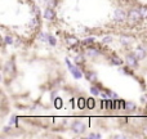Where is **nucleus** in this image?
<instances>
[{
    "label": "nucleus",
    "instance_id": "1",
    "mask_svg": "<svg viewBox=\"0 0 147 139\" xmlns=\"http://www.w3.org/2000/svg\"><path fill=\"white\" fill-rule=\"evenodd\" d=\"M66 64H67V67H69V70L71 71L72 76H74L75 79H81V77H83V72H81V71L79 70L76 66H72L71 62H70L69 59H66Z\"/></svg>",
    "mask_w": 147,
    "mask_h": 139
},
{
    "label": "nucleus",
    "instance_id": "2",
    "mask_svg": "<svg viewBox=\"0 0 147 139\" xmlns=\"http://www.w3.org/2000/svg\"><path fill=\"white\" fill-rule=\"evenodd\" d=\"M84 130H85V124L83 121H75L72 124V132L75 134H81L84 133Z\"/></svg>",
    "mask_w": 147,
    "mask_h": 139
},
{
    "label": "nucleus",
    "instance_id": "3",
    "mask_svg": "<svg viewBox=\"0 0 147 139\" xmlns=\"http://www.w3.org/2000/svg\"><path fill=\"white\" fill-rule=\"evenodd\" d=\"M137 56L136 54H128L127 56V63L129 64L130 67H137L138 62H137Z\"/></svg>",
    "mask_w": 147,
    "mask_h": 139
},
{
    "label": "nucleus",
    "instance_id": "4",
    "mask_svg": "<svg viewBox=\"0 0 147 139\" xmlns=\"http://www.w3.org/2000/svg\"><path fill=\"white\" fill-rule=\"evenodd\" d=\"M114 17L116 21H124L125 18H127V13H125L123 9H116L114 13Z\"/></svg>",
    "mask_w": 147,
    "mask_h": 139
},
{
    "label": "nucleus",
    "instance_id": "5",
    "mask_svg": "<svg viewBox=\"0 0 147 139\" xmlns=\"http://www.w3.org/2000/svg\"><path fill=\"white\" fill-rule=\"evenodd\" d=\"M141 12H137V10H134V9H132L129 12V19L130 21H138V19H141Z\"/></svg>",
    "mask_w": 147,
    "mask_h": 139
},
{
    "label": "nucleus",
    "instance_id": "6",
    "mask_svg": "<svg viewBox=\"0 0 147 139\" xmlns=\"http://www.w3.org/2000/svg\"><path fill=\"white\" fill-rule=\"evenodd\" d=\"M44 17H45V19H53L54 18V10L52 9V8H47L45 12H44Z\"/></svg>",
    "mask_w": 147,
    "mask_h": 139
},
{
    "label": "nucleus",
    "instance_id": "7",
    "mask_svg": "<svg viewBox=\"0 0 147 139\" xmlns=\"http://www.w3.org/2000/svg\"><path fill=\"white\" fill-rule=\"evenodd\" d=\"M134 53H136V56H137L138 59H143L145 58V56H146V52H145V49H143L142 46H138L137 50H136Z\"/></svg>",
    "mask_w": 147,
    "mask_h": 139
},
{
    "label": "nucleus",
    "instance_id": "8",
    "mask_svg": "<svg viewBox=\"0 0 147 139\" xmlns=\"http://www.w3.org/2000/svg\"><path fill=\"white\" fill-rule=\"evenodd\" d=\"M85 76L89 81H92V83H93V81H97V73L93 72V71H88Z\"/></svg>",
    "mask_w": 147,
    "mask_h": 139
},
{
    "label": "nucleus",
    "instance_id": "9",
    "mask_svg": "<svg viewBox=\"0 0 147 139\" xmlns=\"http://www.w3.org/2000/svg\"><path fill=\"white\" fill-rule=\"evenodd\" d=\"M132 41L133 38H130V36H121V44H124V45H129Z\"/></svg>",
    "mask_w": 147,
    "mask_h": 139
},
{
    "label": "nucleus",
    "instance_id": "10",
    "mask_svg": "<svg viewBox=\"0 0 147 139\" xmlns=\"http://www.w3.org/2000/svg\"><path fill=\"white\" fill-rule=\"evenodd\" d=\"M67 43H69L70 45L75 46V45H78L79 44V41H78V39L74 38V36H69V38H67Z\"/></svg>",
    "mask_w": 147,
    "mask_h": 139
},
{
    "label": "nucleus",
    "instance_id": "11",
    "mask_svg": "<svg viewBox=\"0 0 147 139\" xmlns=\"http://www.w3.org/2000/svg\"><path fill=\"white\" fill-rule=\"evenodd\" d=\"M5 71H7V72H14V64H13L12 61L5 64Z\"/></svg>",
    "mask_w": 147,
    "mask_h": 139
},
{
    "label": "nucleus",
    "instance_id": "12",
    "mask_svg": "<svg viewBox=\"0 0 147 139\" xmlns=\"http://www.w3.org/2000/svg\"><path fill=\"white\" fill-rule=\"evenodd\" d=\"M86 107H88L89 109H93L94 107H96V101H94L93 98L88 99V101H86Z\"/></svg>",
    "mask_w": 147,
    "mask_h": 139
},
{
    "label": "nucleus",
    "instance_id": "13",
    "mask_svg": "<svg viewBox=\"0 0 147 139\" xmlns=\"http://www.w3.org/2000/svg\"><path fill=\"white\" fill-rule=\"evenodd\" d=\"M125 109L133 111V109H136V104L133 103V102H127V103H125Z\"/></svg>",
    "mask_w": 147,
    "mask_h": 139
},
{
    "label": "nucleus",
    "instance_id": "14",
    "mask_svg": "<svg viewBox=\"0 0 147 139\" xmlns=\"http://www.w3.org/2000/svg\"><path fill=\"white\" fill-rule=\"evenodd\" d=\"M98 54H99V52H97L96 49H90V48L88 49V56L89 57H97Z\"/></svg>",
    "mask_w": 147,
    "mask_h": 139
},
{
    "label": "nucleus",
    "instance_id": "15",
    "mask_svg": "<svg viewBox=\"0 0 147 139\" xmlns=\"http://www.w3.org/2000/svg\"><path fill=\"white\" fill-rule=\"evenodd\" d=\"M90 44H94V38H88L83 40V45H90Z\"/></svg>",
    "mask_w": 147,
    "mask_h": 139
},
{
    "label": "nucleus",
    "instance_id": "16",
    "mask_svg": "<svg viewBox=\"0 0 147 139\" xmlns=\"http://www.w3.org/2000/svg\"><path fill=\"white\" fill-rule=\"evenodd\" d=\"M54 106H56V108H61V107H62V99L61 98H56V99H54Z\"/></svg>",
    "mask_w": 147,
    "mask_h": 139
},
{
    "label": "nucleus",
    "instance_id": "17",
    "mask_svg": "<svg viewBox=\"0 0 147 139\" xmlns=\"http://www.w3.org/2000/svg\"><path fill=\"white\" fill-rule=\"evenodd\" d=\"M90 93L93 94V95H99V94H101V93H99V89L97 88V86H92V88H90Z\"/></svg>",
    "mask_w": 147,
    "mask_h": 139
},
{
    "label": "nucleus",
    "instance_id": "18",
    "mask_svg": "<svg viewBox=\"0 0 147 139\" xmlns=\"http://www.w3.org/2000/svg\"><path fill=\"white\" fill-rule=\"evenodd\" d=\"M48 43L51 44L52 46H54V45H56V43H57V41H56V38H53L52 35H49V36H48Z\"/></svg>",
    "mask_w": 147,
    "mask_h": 139
},
{
    "label": "nucleus",
    "instance_id": "19",
    "mask_svg": "<svg viewBox=\"0 0 147 139\" xmlns=\"http://www.w3.org/2000/svg\"><path fill=\"white\" fill-rule=\"evenodd\" d=\"M112 41V36H105L103 39H102V44H109Z\"/></svg>",
    "mask_w": 147,
    "mask_h": 139
},
{
    "label": "nucleus",
    "instance_id": "20",
    "mask_svg": "<svg viewBox=\"0 0 147 139\" xmlns=\"http://www.w3.org/2000/svg\"><path fill=\"white\" fill-rule=\"evenodd\" d=\"M112 63L114 64H117V66H120V64L123 63V61L120 58H117V57H112Z\"/></svg>",
    "mask_w": 147,
    "mask_h": 139
},
{
    "label": "nucleus",
    "instance_id": "21",
    "mask_svg": "<svg viewBox=\"0 0 147 139\" xmlns=\"http://www.w3.org/2000/svg\"><path fill=\"white\" fill-rule=\"evenodd\" d=\"M78 106H79V108H81V109H83V108H84V107H85V106H86L85 101H84V99H83V98H80V99H79V103H78Z\"/></svg>",
    "mask_w": 147,
    "mask_h": 139
},
{
    "label": "nucleus",
    "instance_id": "22",
    "mask_svg": "<svg viewBox=\"0 0 147 139\" xmlns=\"http://www.w3.org/2000/svg\"><path fill=\"white\" fill-rule=\"evenodd\" d=\"M48 34H44V32H41L40 34V35H39V39H40V40L41 41H47V40H48Z\"/></svg>",
    "mask_w": 147,
    "mask_h": 139
},
{
    "label": "nucleus",
    "instance_id": "23",
    "mask_svg": "<svg viewBox=\"0 0 147 139\" xmlns=\"http://www.w3.org/2000/svg\"><path fill=\"white\" fill-rule=\"evenodd\" d=\"M75 61H76V63H78V64L84 63V57L80 54V56H78V57H76V58H75Z\"/></svg>",
    "mask_w": 147,
    "mask_h": 139
},
{
    "label": "nucleus",
    "instance_id": "24",
    "mask_svg": "<svg viewBox=\"0 0 147 139\" xmlns=\"http://www.w3.org/2000/svg\"><path fill=\"white\" fill-rule=\"evenodd\" d=\"M14 124H17V117H16L14 115H12L10 120H9V125H14Z\"/></svg>",
    "mask_w": 147,
    "mask_h": 139
},
{
    "label": "nucleus",
    "instance_id": "25",
    "mask_svg": "<svg viewBox=\"0 0 147 139\" xmlns=\"http://www.w3.org/2000/svg\"><path fill=\"white\" fill-rule=\"evenodd\" d=\"M140 12H141V15H142V17H145V18H147V8H141L140 9Z\"/></svg>",
    "mask_w": 147,
    "mask_h": 139
},
{
    "label": "nucleus",
    "instance_id": "26",
    "mask_svg": "<svg viewBox=\"0 0 147 139\" xmlns=\"http://www.w3.org/2000/svg\"><path fill=\"white\" fill-rule=\"evenodd\" d=\"M120 72H121V73H127V75H133V72H130V70L127 68V67L121 68V70H120Z\"/></svg>",
    "mask_w": 147,
    "mask_h": 139
},
{
    "label": "nucleus",
    "instance_id": "27",
    "mask_svg": "<svg viewBox=\"0 0 147 139\" xmlns=\"http://www.w3.org/2000/svg\"><path fill=\"white\" fill-rule=\"evenodd\" d=\"M89 138H96V139H99V138H101V134H96V133H92V134H89Z\"/></svg>",
    "mask_w": 147,
    "mask_h": 139
},
{
    "label": "nucleus",
    "instance_id": "28",
    "mask_svg": "<svg viewBox=\"0 0 147 139\" xmlns=\"http://www.w3.org/2000/svg\"><path fill=\"white\" fill-rule=\"evenodd\" d=\"M12 43H13V39L10 36H7L5 38V44H12Z\"/></svg>",
    "mask_w": 147,
    "mask_h": 139
},
{
    "label": "nucleus",
    "instance_id": "29",
    "mask_svg": "<svg viewBox=\"0 0 147 139\" xmlns=\"http://www.w3.org/2000/svg\"><path fill=\"white\" fill-rule=\"evenodd\" d=\"M141 101H142V103H147V95H142V97H141Z\"/></svg>",
    "mask_w": 147,
    "mask_h": 139
},
{
    "label": "nucleus",
    "instance_id": "30",
    "mask_svg": "<svg viewBox=\"0 0 147 139\" xmlns=\"http://www.w3.org/2000/svg\"><path fill=\"white\" fill-rule=\"evenodd\" d=\"M56 95H57V91H52L51 98H52V99H56Z\"/></svg>",
    "mask_w": 147,
    "mask_h": 139
}]
</instances>
